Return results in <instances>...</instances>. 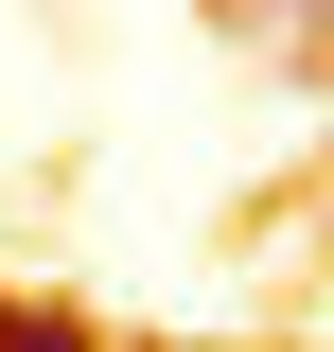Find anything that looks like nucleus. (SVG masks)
Instances as JSON below:
<instances>
[{"label": "nucleus", "instance_id": "obj_1", "mask_svg": "<svg viewBox=\"0 0 334 352\" xmlns=\"http://www.w3.org/2000/svg\"><path fill=\"white\" fill-rule=\"evenodd\" d=\"M0 352H106L88 317H53V300H0Z\"/></svg>", "mask_w": 334, "mask_h": 352}]
</instances>
